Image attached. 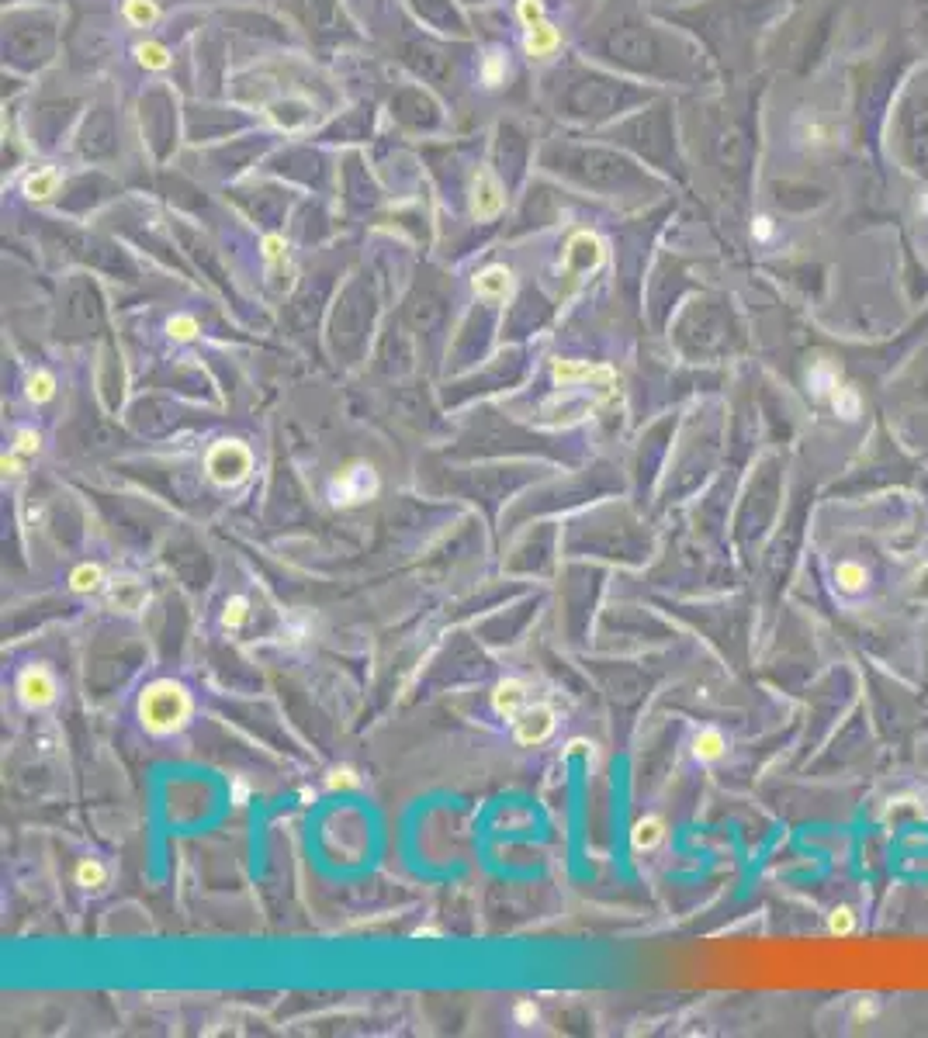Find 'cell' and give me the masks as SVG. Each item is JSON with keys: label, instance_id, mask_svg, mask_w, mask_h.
<instances>
[{"label": "cell", "instance_id": "6da1fadb", "mask_svg": "<svg viewBox=\"0 0 928 1038\" xmlns=\"http://www.w3.org/2000/svg\"><path fill=\"white\" fill-rule=\"evenodd\" d=\"M544 163L572 177V181L585 183V187H596V191H620V187H631V183H641V174L634 166L617 153H607V149H583V146H551L544 153Z\"/></svg>", "mask_w": 928, "mask_h": 1038}, {"label": "cell", "instance_id": "7a4b0ae2", "mask_svg": "<svg viewBox=\"0 0 928 1038\" xmlns=\"http://www.w3.org/2000/svg\"><path fill=\"white\" fill-rule=\"evenodd\" d=\"M607 52H610V59L631 66L637 73H655V77H672L690 63V55H672L676 42H668L659 31L644 25L617 28L607 38Z\"/></svg>", "mask_w": 928, "mask_h": 1038}, {"label": "cell", "instance_id": "3957f363", "mask_svg": "<svg viewBox=\"0 0 928 1038\" xmlns=\"http://www.w3.org/2000/svg\"><path fill=\"white\" fill-rule=\"evenodd\" d=\"M894 142L901 149L904 166L911 174L928 177V83L918 80L907 87V94L898 104V122H894Z\"/></svg>", "mask_w": 928, "mask_h": 1038}, {"label": "cell", "instance_id": "277c9868", "mask_svg": "<svg viewBox=\"0 0 928 1038\" xmlns=\"http://www.w3.org/2000/svg\"><path fill=\"white\" fill-rule=\"evenodd\" d=\"M637 98H641V90L627 87V83L596 77V73H583V77L568 80L558 107L565 115H572V118H603V115H613L624 104L637 101Z\"/></svg>", "mask_w": 928, "mask_h": 1038}, {"label": "cell", "instance_id": "5b68a950", "mask_svg": "<svg viewBox=\"0 0 928 1038\" xmlns=\"http://www.w3.org/2000/svg\"><path fill=\"white\" fill-rule=\"evenodd\" d=\"M139 717L146 730L153 734H174L187 724L191 717V696L181 682L174 678H157L142 689V700H139Z\"/></svg>", "mask_w": 928, "mask_h": 1038}, {"label": "cell", "instance_id": "8992f818", "mask_svg": "<svg viewBox=\"0 0 928 1038\" xmlns=\"http://www.w3.org/2000/svg\"><path fill=\"white\" fill-rule=\"evenodd\" d=\"M205 471L218 489H236L239 481L250 478L253 471V454L250 447L239 440H218L205 457Z\"/></svg>", "mask_w": 928, "mask_h": 1038}, {"label": "cell", "instance_id": "52a82bcc", "mask_svg": "<svg viewBox=\"0 0 928 1038\" xmlns=\"http://www.w3.org/2000/svg\"><path fill=\"white\" fill-rule=\"evenodd\" d=\"M378 495V474L371 464H350L344 474L329 481V498L333 506H361Z\"/></svg>", "mask_w": 928, "mask_h": 1038}, {"label": "cell", "instance_id": "ba28073f", "mask_svg": "<svg viewBox=\"0 0 928 1038\" xmlns=\"http://www.w3.org/2000/svg\"><path fill=\"white\" fill-rule=\"evenodd\" d=\"M513 734H516V741L520 744H541L544 737H551V730H555V710L551 706H544V702H527L513 720Z\"/></svg>", "mask_w": 928, "mask_h": 1038}, {"label": "cell", "instance_id": "9c48e42d", "mask_svg": "<svg viewBox=\"0 0 928 1038\" xmlns=\"http://www.w3.org/2000/svg\"><path fill=\"white\" fill-rule=\"evenodd\" d=\"M18 693H21V702L25 706H49L55 700V678L49 675V668L42 665H31L28 672H21L18 678Z\"/></svg>", "mask_w": 928, "mask_h": 1038}, {"label": "cell", "instance_id": "30bf717a", "mask_svg": "<svg viewBox=\"0 0 928 1038\" xmlns=\"http://www.w3.org/2000/svg\"><path fill=\"white\" fill-rule=\"evenodd\" d=\"M392 107L398 111V118H402L405 125H413V129H423V125L430 129V125H437V104L430 101V98H423L420 90H405Z\"/></svg>", "mask_w": 928, "mask_h": 1038}, {"label": "cell", "instance_id": "8fae6325", "mask_svg": "<svg viewBox=\"0 0 928 1038\" xmlns=\"http://www.w3.org/2000/svg\"><path fill=\"white\" fill-rule=\"evenodd\" d=\"M531 689L520 682V678H506V682H499L496 685V693H492V702H496V713L499 717H506V720H513L527 702H531Z\"/></svg>", "mask_w": 928, "mask_h": 1038}, {"label": "cell", "instance_id": "7c38bea8", "mask_svg": "<svg viewBox=\"0 0 928 1038\" xmlns=\"http://www.w3.org/2000/svg\"><path fill=\"white\" fill-rule=\"evenodd\" d=\"M146 599H149V592H146V585H142L139 578H115L111 589H107V602H111L115 609H122V613H135V609H142Z\"/></svg>", "mask_w": 928, "mask_h": 1038}, {"label": "cell", "instance_id": "4fadbf2b", "mask_svg": "<svg viewBox=\"0 0 928 1038\" xmlns=\"http://www.w3.org/2000/svg\"><path fill=\"white\" fill-rule=\"evenodd\" d=\"M555 381H558V385H575V381H600V385H610L613 374L607 370V367H589V363L558 361L555 363Z\"/></svg>", "mask_w": 928, "mask_h": 1038}, {"label": "cell", "instance_id": "5bb4252c", "mask_svg": "<svg viewBox=\"0 0 928 1038\" xmlns=\"http://www.w3.org/2000/svg\"><path fill=\"white\" fill-rule=\"evenodd\" d=\"M662 821L659 817H644V821H637L634 830H631V845H634L637 852H644V848H655L659 841H662Z\"/></svg>", "mask_w": 928, "mask_h": 1038}, {"label": "cell", "instance_id": "9a60e30c", "mask_svg": "<svg viewBox=\"0 0 928 1038\" xmlns=\"http://www.w3.org/2000/svg\"><path fill=\"white\" fill-rule=\"evenodd\" d=\"M724 737H720V730H714V727H707V730H700L696 734V741H693V752H696V758L700 761H717L720 754H724Z\"/></svg>", "mask_w": 928, "mask_h": 1038}, {"label": "cell", "instance_id": "2e32d148", "mask_svg": "<svg viewBox=\"0 0 928 1038\" xmlns=\"http://www.w3.org/2000/svg\"><path fill=\"white\" fill-rule=\"evenodd\" d=\"M835 582H839L842 592H863L866 582H870V574H866L863 565H856V561H842V565L835 568Z\"/></svg>", "mask_w": 928, "mask_h": 1038}, {"label": "cell", "instance_id": "e0dca14e", "mask_svg": "<svg viewBox=\"0 0 928 1038\" xmlns=\"http://www.w3.org/2000/svg\"><path fill=\"white\" fill-rule=\"evenodd\" d=\"M101 582H105V571L98 568V565H80V568L70 574V589H73V592H98Z\"/></svg>", "mask_w": 928, "mask_h": 1038}, {"label": "cell", "instance_id": "ac0fdd59", "mask_svg": "<svg viewBox=\"0 0 928 1038\" xmlns=\"http://www.w3.org/2000/svg\"><path fill=\"white\" fill-rule=\"evenodd\" d=\"M77 882L83 889H101L107 882V869L98 862V858H83L77 865Z\"/></svg>", "mask_w": 928, "mask_h": 1038}, {"label": "cell", "instance_id": "d6986e66", "mask_svg": "<svg viewBox=\"0 0 928 1038\" xmlns=\"http://www.w3.org/2000/svg\"><path fill=\"white\" fill-rule=\"evenodd\" d=\"M246 617H250V599L246 596H233L229 602H226V613H222V623L229 626V630H236V626H243L246 623Z\"/></svg>", "mask_w": 928, "mask_h": 1038}, {"label": "cell", "instance_id": "ffe728a7", "mask_svg": "<svg viewBox=\"0 0 928 1038\" xmlns=\"http://www.w3.org/2000/svg\"><path fill=\"white\" fill-rule=\"evenodd\" d=\"M828 932L839 934V938H846V934L856 932V910H852V907H835V910H831V917H828Z\"/></svg>", "mask_w": 928, "mask_h": 1038}, {"label": "cell", "instance_id": "44dd1931", "mask_svg": "<svg viewBox=\"0 0 928 1038\" xmlns=\"http://www.w3.org/2000/svg\"><path fill=\"white\" fill-rule=\"evenodd\" d=\"M506 277H509L506 270H485V274L475 281V287L481 291V294H489V298H499V294L506 291V285H509Z\"/></svg>", "mask_w": 928, "mask_h": 1038}, {"label": "cell", "instance_id": "7402d4cb", "mask_svg": "<svg viewBox=\"0 0 928 1038\" xmlns=\"http://www.w3.org/2000/svg\"><path fill=\"white\" fill-rule=\"evenodd\" d=\"M55 391V381L49 378V374H35L31 381H28V398L31 402H49Z\"/></svg>", "mask_w": 928, "mask_h": 1038}, {"label": "cell", "instance_id": "603a6c76", "mask_svg": "<svg viewBox=\"0 0 928 1038\" xmlns=\"http://www.w3.org/2000/svg\"><path fill=\"white\" fill-rule=\"evenodd\" d=\"M835 409H839L842 419H856L859 415V395L852 388H839L835 391Z\"/></svg>", "mask_w": 928, "mask_h": 1038}, {"label": "cell", "instance_id": "cb8c5ba5", "mask_svg": "<svg viewBox=\"0 0 928 1038\" xmlns=\"http://www.w3.org/2000/svg\"><path fill=\"white\" fill-rule=\"evenodd\" d=\"M14 450H18L21 457L35 454V450H38V433H31V430H18V437H14Z\"/></svg>", "mask_w": 928, "mask_h": 1038}, {"label": "cell", "instance_id": "d4e9b609", "mask_svg": "<svg viewBox=\"0 0 928 1038\" xmlns=\"http://www.w3.org/2000/svg\"><path fill=\"white\" fill-rule=\"evenodd\" d=\"M361 778L353 776V769H336L333 776H329V789H346V786H357Z\"/></svg>", "mask_w": 928, "mask_h": 1038}, {"label": "cell", "instance_id": "484cf974", "mask_svg": "<svg viewBox=\"0 0 928 1038\" xmlns=\"http://www.w3.org/2000/svg\"><path fill=\"white\" fill-rule=\"evenodd\" d=\"M170 336L191 339L194 336V322H191V319H174V322H170Z\"/></svg>", "mask_w": 928, "mask_h": 1038}, {"label": "cell", "instance_id": "4316f807", "mask_svg": "<svg viewBox=\"0 0 928 1038\" xmlns=\"http://www.w3.org/2000/svg\"><path fill=\"white\" fill-rule=\"evenodd\" d=\"M533 1017H537V1008H533L531 1000H520L516 1004V1021L520 1025H533Z\"/></svg>", "mask_w": 928, "mask_h": 1038}, {"label": "cell", "instance_id": "83f0119b", "mask_svg": "<svg viewBox=\"0 0 928 1038\" xmlns=\"http://www.w3.org/2000/svg\"><path fill=\"white\" fill-rule=\"evenodd\" d=\"M21 471V454L14 450L11 457H4V474H18Z\"/></svg>", "mask_w": 928, "mask_h": 1038}, {"label": "cell", "instance_id": "f1b7e54d", "mask_svg": "<svg viewBox=\"0 0 928 1038\" xmlns=\"http://www.w3.org/2000/svg\"><path fill=\"white\" fill-rule=\"evenodd\" d=\"M236 800H239V804L246 800V786H243V782H236Z\"/></svg>", "mask_w": 928, "mask_h": 1038}, {"label": "cell", "instance_id": "f546056e", "mask_svg": "<svg viewBox=\"0 0 928 1038\" xmlns=\"http://www.w3.org/2000/svg\"><path fill=\"white\" fill-rule=\"evenodd\" d=\"M585 752V744L583 741H575V744H572V748H568V754H583Z\"/></svg>", "mask_w": 928, "mask_h": 1038}]
</instances>
